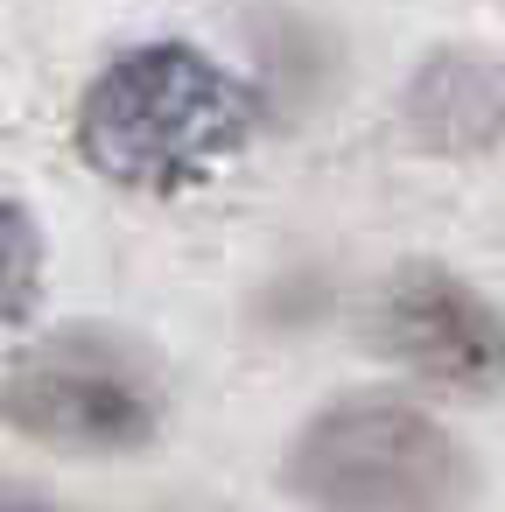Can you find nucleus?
Wrapping results in <instances>:
<instances>
[{"label":"nucleus","instance_id":"nucleus-1","mask_svg":"<svg viewBox=\"0 0 505 512\" xmlns=\"http://www.w3.org/2000/svg\"><path fill=\"white\" fill-rule=\"evenodd\" d=\"M253 127V85L190 43L127 50L78 99V155L92 162V176L141 197H183L211 183L246 155Z\"/></svg>","mask_w":505,"mask_h":512},{"label":"nucleus","instance_id":"nucleus-2","mask_svg":"<svg viewBox=\"0 0 505 512\" xmlns=\"http://www.w3.org/2000/svg\"><path fill=\"white\" fill-rule=\"evenodd\" d=\"M281 484L309 512H463L477 491V463L428 407L351 393L302 421Z\"/></svg>","mask_w":505,"mask_h":512},{"label":"nucleus","instance_id":"nucleus-3","mask_svg":"<svg viewBox=\"0 0 505 512\" xmlns=\"http://www.w3.org/2000/svg\"><path fill=\"white\" fill-rule=\"evenodd\" d=\"M162 365L99 323L36 337L0 379V421L57 456H134L162 435Z\"/></svg>","mask_w":505,"mask_h":512},{"label":"nucleus","instance_id":"nucleus-4","mask_svg":"<svg viewBox=\"0 0 505 512\" xmlns=\"http://www.w3.org/2000/svg\"><path fill=\"white\" fill-rule=\"evenodd\" d=\"M365 337H372V351H386L393 365H407L435 386L484 393L505 379V316L435 260H407L379 281V295L365 309Z\"/></svg>","mask_w":505,"mask_h":512},{"label":"nucleus","instance_id":"nucleus-5","mask_svg":"<svg viewBox=\"0 0 505 512\" xmlns=\"http://www.w3.org/2000/svg\"><path fill=\"white\" fill-rule=\"evenodd\" d=\"M407 127L428 155H484L505 141V64L484 50H435L407 78Z\"/></svg>","mask_w":505,"mask_h":512},{"label":"nucleus","instance_id":"nucleus-6","mask_svg":"<svg viewBox=\"0 0 505 512\" xmlns=\"http://www.w3.org/2000/svg\"><path fill=\"white\" fill-rule=\"evenodd\" d=\"M36 295H43V232L15 197H0V337L29 323Z\"/></svg>","mask_w":505,"mask_h":512},{"label":"nucleus","instance_id":"nucleus-7","mask_svg":"<svg viewBox=\"0 0 505 512\" xmlns=\"http://www.w3.org/2000/svg\"><path fill=\"white\" fill-rule=\"evenodd\" d=\"M0 512H50V505L29 498V491H0Z\"/></svg>","mask_w":505,"mask_h":512},{"label":"nucleus","instance_id":"nucleus-8","mask_svg":"<svg viewBox=\"0 0 505 512\" xmlns=\"http://www.w3.org/2000/svg\"><path fill=\"white\" fill-rule=\"evenodd\" d=\"M498 8H505V0H498Z\"/></svg>","mask_w":505,"mask_h":512}]
</instances>
